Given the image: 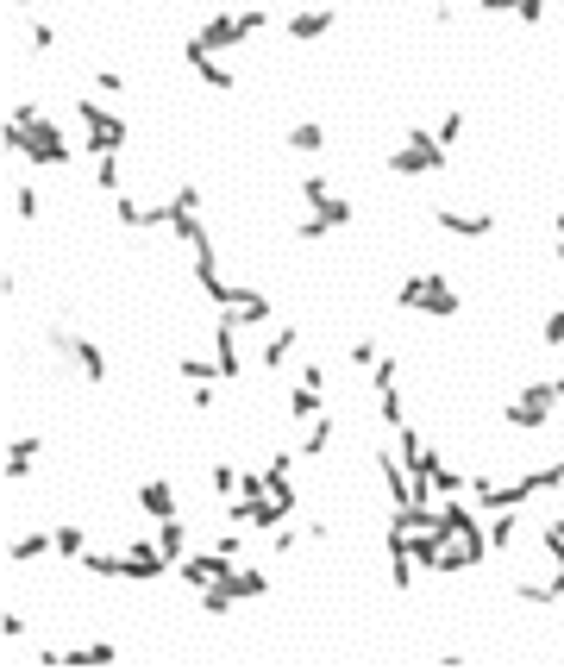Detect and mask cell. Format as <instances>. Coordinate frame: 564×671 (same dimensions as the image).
Masks as SVG:
<instances>
[{"label":"cell","instance_id":"cell-29","mask_svg":"<svg viewBox=\"0 0 564 671\" xmlns=\"http://www.w3.org/2000/svg\"><path fill=\"white\" fill-rule=\"evenodd\" d=\"M370 389L383 396V389H402V358H376L370 364Z\"/></svg>","mask_w":564,"mask_h":671},{"label":"cell","instance_id":"cell-20","mask_svg":"<svg viewBox=\"0 0 564 671\" xmlns=\"http://www.w3.org/2000/svg\"><path fill=\"white\" fill-rule=\"evenodd\" d=\"M314 414H326V389H314V383H295V389H289V421H301V427H308Z\"/></svg>","mask_w":564,"mask_h":671},{"label":"cell","instance_id":"cell-22","mask_svg":"<svg viewBox=\"0 0 564 671\" xmlns=\"http://www.w3.org/2000/svg\"><path fill=\"white\" fill-rule=\"evenodd\" d=\"M514 534H521V508H496V527H489V552L502 559V552L514 546Z\"/></svg>","mask_w":564,"mask_h":671},{"label":"cell","instance_id":"cell-31","mask_svg":"<svg viewBox=\"0 0 564 671\" xmlns=\"http://www.w3.org/2000/svg\"><path fill=\"white\" fill-rule=\"evenodd\" d=\"M295 189H301V201L314 207V201H326V195H333V182H326L320 170H301V182H295Z\"/></svg>","mask_w":564,"mask_h":671},{"label":"cell","instance_id":"cell-5","mask_svg":"<svg viewBox=\"0 0 564 671\" xmlns=\"http://www.w3.org/2000/svg\"><path fill=\"white\" fill-rule=\"evenodd\" d=\"M558 408H564V402H558V377H539V383H527L502 414H508V427L539 433V427H552V414H558Z\"/></svg>","mask_w":564,"mask_h":671},{"label":"cell","instance_id":"cell-25","mask_svg":"<svg viewBox=\"0 0 564 671\" xmlns=\"http://www.w3.org/2000/svg\"><path fill=\"white\" fill-rule=\"evenodd\" d=\"M176 377H188V383H226V370H220V358H176Z\"/></svg>","mask_w":564,"mask_h":671},{"label":"cell","instance_id":"cell-24","mask_svg":"<svg viewBox=\"0 0 564 671\" xmlns=\"http://www.w3.org/2000/svg\"><path fill=\"white\" fill-rule=\"evenodd\" d=\"M207 490H214L220 502H232V496H239V490H245V471H232V465H226V458H220V465H207Z\"/></svg>","mask_w":564,"mask_h":671},{"label":"cell","instance_id":"cell-3","mask_svg":"<svg viewBox=\"0 0 564 671\" xmlns=\"http://www.w3.org/2000/svg\"><path fill=\"white\" fill-rule=\"evenodd\" d=\"M69 113H76V126H82V157H107V151H126V120L113 107L101 101H69Z\"/></svg>","mask_w":564,"mask_h":671},{"label":"cell","instance_id":"cell-7","mask_svg":"<svg viewBox=\"0 0 564 671\" xmlns=\"http://www.w3.org/2000/svg\"><path fill=\"white\" fill-rule=\"evenodd\" d=\"M270 314H276V302L264 289H245V283H232V295H226V308H220V320H232V327H270Z\"/></svg>","mask_w":564,"mask_h":671},{"label":"cell","instance_id":"cell-4","mask_svg":"<svg viewBox=\"0 0 564 671\" xmlns=\"http://www.w3.org/2000/svg\"><path fill=\"white\" fill-rule=\"evenodd\" d=\"M439 170H445V145H439V132L408 126V132H402V145L389 151V176H439Z\"/></svg>","mask_w":564,"mask_h":671},{"label":"cell","instance_id":"cell-32","mask_svg":"<svg viewBox=\"0 0 564 671\" xmlns=\"http://www.w3.org/2000/svg\"><path fill=\"white\" fill-rule=\"evenodd\" d=\"M458 138H464V107H452V113L439 120V145H445V151H452Z\"/></svg>","mask_w":564,"mask_h":671},{"label":"cell","instance_id":"cell-41","mask_svg":"<svg viewBox=\"0 0 564 671\" xmlns=\"http://www.w3.org/2000/svg\"><path fill=\"white\" fill-rule=\"evenodd\" d=\"M477 13H521V0H477Z\"/></svg>","mask_w":564,"mask_h":671},{"label":"cell","instance_id":"cell-12","mask_svg":"<svg viewBox=\"0 0 564 671\" xmlns=\"http://www.w3.org/2000/svg\"><path fill=\"white\" fill-rule=\"evenodd\" d=\"M220 584H226V596H232V603H257V596H270V577L257 571L251 559H239V565H232V571L220 577Z\"/></svg>","mask_w":564,"mask_h":671},{"label":"cell","instance_id":"cell-14","mask_svg":"<svg viewBox=\"0 0 564 671\" xmlns=\"http://www.w3.org/2000/svg\"><path fill=\"white\" fill-rule=\"evenodd\" d=\"M157 552H163V559H170V565H182L188 559V552H195V534H188V521L182 515H170V521H157Z\"/></svg>","mask_w":564,"mask_h":671},{"label":"cell","instance_id":"cell-8","mask_svg":"<svg viewBox=\"0 0 564 671\" xmlns=\"http://www.w3.org/2000/svg\"><path fill=\"white\" fill-rule=\"evenodd\" d=\"M170 571H176V565L157 552V540H151V546H126V552H120V584H163Z\"/></svg>","mask_w":564,"mask_h":671},{"label":"cell","instance_id":"cell-38","mask_svg":"<svg viewBox=\"0 0 564 671\" xmlns=\"http://www.w3.org/2000/svg\"><path fill=\"white\" fill-rule=\"evenodd\" d=\"M301 383H314V389H326V364H320V358H308V364H301Z\"/></svg>","mask_w":564,"mask_h":671},{"label":"cell","instance_id":"cell-33","mask_svg":"<svg viewBox=\"0 0 564 671\" xmlns=\"http://www.w3.org/2000/svg\"><path fill=\"white\" fill-rule=\"evenodd\" d=\"M94 88H101V95H126V76H120V69H94Z\"/></svg>","mask_w":564,"mask_h":671},{"label":"cell","instance_id":"cell-40","mask_svg":"<svg viewBox=\"0 0 564 671\" xmlns=\"http://www.w3.org/2000/svg\"><path fill=\"white\" fill-rule=\"evenodd\" d=\"M32 51H57V32L51 26H32Z\"/></svg>","mask_w":564,"mask_h":671},{"label":"cell","instance_id":"cell-28","mask_svg":"<svg viewBox=\"0 0 564 671\" xmlns=\"http://www.w3.org/2000/svg\"><path fill=\"white\" fill-rule=\"evenodd\" d=\"M376 421H383V427H402V421H408L402 389H383V396H376Z\"/></svg>","mask_w":564,"mask_h":671},{"label":"cell","instance_id":"cell-37","mask_svg":"<svg viewBox=\"0 0 564 671\" xmlns=\"http://www.w3.org/2000/svg\"><path fill=\"white\" fill-rule=\"evenodd\" d=\"M539 540H558V546H564V508H552V515H546V527H539Z\"/></svg>","mask_w":564,"mask_h":671},{"label":"cell","instance_id":"cell-15","mask_svg":"<svg viewBox=\"0 0 564 671\" xmlns=\"http://www.w3.org/2000/svg\"><path fill=\"white\" fill-rule=\"evenodd\" d=\"M282 151H295V157H320V151H326V126H320V120H295L289 132H282Z\"/></svg>","mask_w":564,"mask_h":671},{"label":"cell","instance_id":"cell-39","mask_svg":"<svg viewBox=\"0 0 564 671\" xmlns=\"http://www.w3.org/2000/svg\"><path fill=\"white\" fill-rule=\"evenodd\" d=\"M552 258L564 264V207H558V214H552Z\"/></svg>","mask_w":564,"mask_h":671},{"label":"cell","instance_id":"cell-16","mask_svg":"<svg viewBox=\"0 0 564 671\" xmlns=\"http://www.w3.org/2000/svg\"><path fill=\"white\" fill-rule=\"evenodd\" d=\"M44 552H57V527H38V534H19V540L7 546V559H13V565H38Z\"/></svg>","mask_w":564,"mask_h":671},{"label":"cell","instance_id":"cell-26","mask_svg":"<svg viewBox=\"0 0 564 671\" xmlns=\"http://www.w3.org/2000/svg\"><path fill=\"white\" fill-rule=\"evenodd\" d=\"M82 571H88V577H107V584H113V577H120V552L88 546V552H82Z\"/></svg>","mask_w":564,"mask_h":671},{"label":"cell","instance_id":"cell-35","mask_svg":"<svg viewBox=\"0 0 564 671\" xmlns=\"http://www.w3.org/2000/svg\"><path fill=\"white\" fill-rule=\"evenodd\" d=\"M0 634H7V646H19V640H26L32 628H26V615H19V609H7V621H0Z\"/></svg>","mask_w":564,"mask_h":671},{"label":"cell","instance_id":"cell-17","mask_svg":"<svg viewBox=\"0 0 564 671\" xmlns=\"http://www.w3.org/2000/svg\"><path fill=\"white\" fill-rule=\"evenodd\" d=\"M38 452H44V439H38V433L13 439V446H7V483H26V477H32V465H38Z\"/></svg>","mask_w":564,"mask_h":671},{"label":"cell","instance_id":"cell-21","mask_svg":"<svg viewBox=\"0 0 564 671\" xmlns=\"http://www.w3.org/2000/svg\"><path fill=\"white\" fill-rule=\"evenodd\" d=\"M63 665H120V646L94 640V646H63Z\"/></svg>","mask_w":564,"mask_h":671},{"label":"cell","instance_id":"cell-42","mask_svg":"<svg viewBox=\"0 0 564 671\" xmlns=\"http://www.w3.org/2000/svg\"><path fill=\"white\" fill-rule=\"evenodd\" d=\"M7 7H32V0H7Z\"/></svg>","mask_w":564,"mask_h":671},{"label":"cell","instance_id":"cell-18","mask_svg":"<svg viewBox=\"0 0 564 671\" xmlns=\"http://www.w3.org/2000/svg\"><path fill=\"white\" fill-rule=\"evenodd\" d=\"M333 433H339V421H333V414H314V421L308 427H301V458H326V446H333Z\"/></svg>","mask_w":564,"mask_h":671},{"label":"cell","instance_id":"cell-6","mask_svg":"<svg viewBox=\"0 0 564 671\" xmlns=\"http://www.w3.org/2000/svg\"><path fill=\"white\" fill-rule=\"evenodd\" d=\"M51 352H63L69 364H76V377L88 383V389H101L107 377H113V364H107V352L94 345L88 333H63V327H51Z\"/></svg>","mask_w":564,"mask_h":671},{"label":"cell","instance_id":"cell-23","mask_svg":"<svg viewBox=\"0 0 564 671\" xmlns=\"http://www.w3.org/2000/svg\"><path fill=\"white\" fill-rule=\"evenodd\" d=\"M82 552H88V527H82V521H63V527H57V559L82 565Z\"/></svg>","mask_w":564,"mask_h":671},{"label":"cell","instance_id":"cell-10","mask_svg":"<svg viewBox=\"0 0 564 671\" xmlns=\"http://www.w3.org/2000/svg\"><path fill=\"white\" fill-rule=\"evenodd\" d=\"M132 502H138V515H151V521H170V515H182V496H176V483H170V477H145Z\"/></svg>","mask_w":564,"mask_h":671},{"label":"cell","instance_id":"cell-2","mask_svg":"<svg viewBox=\"0 0 564 671\" xmlns=\"http://www.w3.org/2000/svg\"><path fill=\"white\" fill-rule=\"evenodd\" d=\"M395 308L427 314V320H452L458 314V289L445 283L439 270H414V276H402V289H395Z\"/></svg>","mask_w":564,"mask_h":671},{"label":"cell","instance_id":"cell-1","mask_svg":"<svg viewBox=\"0 0 564 671\" xmlns=\"http://www.w3.org/2000/svg\"><path fill=\"white\" fill-rule=\"evenodd\" d=\"M7 151L13 157H26V164H44V170H63L69 164V151H82V145H69V132L44 113V120H7Z\"/></svg>","mask_w":564,"mask_h":671},{"label":"cell","instance_id":"cell-27","mask_svg":"<svg viewBox=\"0 0 564 671\" xmlns=\"http://www.w3.org/2000/svg\"><path fill=\"white\" fill-rule=\"evenodd\" d=\"M120 176H126V164H120V151H107V157H94V189H120Z\"/></svg>","mask_w":564,"mask_h":671},{"label":"cell","instance_id":"cell-36","mask_svg":"<svg viewBox=\"0 0 564 671\" xmlns=\"http://www.w3.org/2000/svg\"><path fill=\"white\" fill-rule=\"evenodd\" d=\"M376 358H383V352H376V339H358V345H351V364H358V370H370Z\"/></svg>","mask_w":564,"mask_h":671},{"label":"cell","instance_id":"cell-30","mask_svg":"<svg viewBox=\"0 0 564 671\" xmlns=\"http://www.w3.org/2000/svg\"><path fill=\"white\" fill-rule=\"evenodd\" d=\"M13 214L26 220V226H32V220L44 214V201H38V189H32V182H19V189H13Z\"/></svg>","mask_w":564,"mask_h":671},{"label":"cell","instance_id":"cell-43","mask_svg":"<svg viewBox=\"0 0 564 671\" xmlns=\"http://www.w3.org/2000/svg\"><path fill=\"white\" fill-rule=\"evenodd\" d=\"M558 402H564V377H558Z\"/></svg>","mask_w":564,"mask_h":671},{"label":"cell","instance_id":"cell-13","mask_svg":"<svg viewBox=\"0 0 564 671\" xmlns=\"http://www.w3.org/2000/svg\"><path fill=\"white\" fill-rule=\"evenodd\" d=\"M333 26H339L333 7H301V13H289V26H282V32H289L295 44H314V38H326Z\"/></svg>","mask_w":564,"mask_h":671},{"label":"cell","instance_id":"cell-34","mask_svg":"<svg viewBox=\"0 0 564 671\" xmlns=\"http://www.w3.org/2000/svg\"><path fill=\"white\" fill-rule=\"evenodd\" d=\"M539 339H546L552 352H564V308H552V314H546V333H539Z\"/></svg>","mask_w":564,"mask_h":671},{"label":"cell","instance_id":"cell-9","mask_svg":"<svg viewBox=\"0 0 564 671\" xmlns=\"http://www.w3.org/2000/svg\"><path fill=\"white\" fill-rule=\"evenodd\" d=\"M433 226H439V233H452V239H489V233H496V214H489V207H477V214H464V207H439Z\"/></svg>","mask_w":564,"mask_h":671},{"label":"cell","instance_id":"cell-19","mask_svg":"<svg viewBox=\"0 0 564 671\" xmlns=\"http://www.w3.org/2000/svg\"><path fill=\"white\" fill-rule=\"evenodd\" d=\"M295 345H301V327H276V333H264V345H257V364H264V370H276L282 358L295 352Z\"/></svg>","mask_w":564,"mask_h":671},{"label":"cell","instance_id":"cell-11","mask_svg":"<svg viewBox=\"0 0 564 671\" xmlns=\"http://www.w3.org/2000/svg\"><path fill=\"white\" fill-rule=\"evenodd\" d=\"M182 63L195 69V82H207L214 95H232V88H239V82H232V69H226V63H214V51H201L195 38H182Z\"/></svg>","mask_w":564,"mask_h":671}]
</instances>
